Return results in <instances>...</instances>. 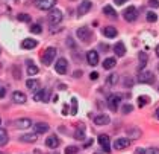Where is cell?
Here are the masks:
<instances>
[{"instance_id": "6da1fadb", "label": "cell", "mask_w": 159, "mask_h": 154, "mask_svg": "<svg viewBox=\"0 0 159 154\" xmlns=\"http://www.w3.org/2000/svg\"><path fill=\"white\" fill-rule=\"evenodd\" d=\"M55 57H56V49H55V47H47V49L43 52L41 61H43V64L49 66V64H52V61Z\"/></svg>"}, {"instance_id": "7a4b0ae2", "label": "cell", "mask_w": 159, "mask_h": 154, "mask_svg": "<svg viewBox=\"0 0 159 154\" xmlns=\"http://www.w3.org/2000/svg\"><path fill=\"white\" fill-rule=\"evenodd\" d=\"M77 37L80 41H84V43H89L91 41V37H92V32H91V29L87 28V26H84V28H79L77 29Z\"/></svg>"}, {"instance_id": "3957f363", "label": "cell", "mask_w": 159, "mask_h": 154, "mask_svg": "<svg viewBox=\"0 0 159 154\" xmlns=\"http://www.w3.org/2000/svg\"><path fill=\"white\" fill-rule=\"evenodd\" d=\"M120 102H121V96L120 95H109L108 96V107L112 110V112H117L118 110V105H120Z\"/></svg>"}, {"instance_id": "277c9868", "label": "cell", "mask_w": 159, "mask_h": 154, "mask_svg": "<svg viewBox=\"0 0 159 154\" xmlns=\"http://www.w3.org/2000/svg\"><path fill=\"white\" fill-rule=\"evenodd\" d=\"M123 17L126 21H135L137 17H138V11H137V8L135 6H129V8H126L123 11Z\"/></svg>"}, {"instance_id": "5b68a950", "label": "cell", "mask_w": 159, "mask_h": 154, "mask_svg": "<svg viewBox=\"0 0 159 154\" xmlns=\"http://www.w3.org/2000/svg\"><path fill=\"white\" fill-rule=\"evenodd\" d=\"M50 99V92L47 89L44 90H38L34 93V101H38V102H47Z\"/></svg>"}, {"instance_id": "8992f818", "label": "cell", "mask_w": 159, "mask_h": 154, "mask_svg": "<svg viewBox=\"0 0 159 154\" xmlns=\"http://www.w3.org/2000/svg\"><path fill=\"white\" fill-rule=\"evenodd\" d=\"M62 21V12L59 11V9H53L52 12H50V15H49V23L52 24V26H56V24H59Z\"/></svg>"}, {"instance_id": "52a82bcc", "label": "cell", "mask_w": 159, "mask_h": 154, "mask_svg": "<svg viewBox=\"0 0 159 154\" xmlns=\"http://www.w3.org/2000/svg\"><path fill=\"white\" fill-rule=\"evenodd\" d=\"M67 66H68L67 59H65V58H59V59L56 61V64H55V70H56L59 75H64V73H67Z\"/></svg>"}, {"instance_id": "ba28073f", "label": "cell", "mask_w": 159, "mask_h": 154, "mask_svg": "<svg viewBox=\"0 0 159 154\" xmlns=\"http://www.w3.org/2000/svg\"><path fill=\"white\" fill-rule=\"evenodd\" d=\"M56 2H58V0H38V2H36V6H38V9H41V11H49V9H52L53 6L56 5Z\"/></svg>"}, {"instance_id": "9c48e42d", "label": "cell", "mask_w": 159, "mask_h": 154, "mask_svg": "<svg viewBox=\"0 0 159 154\" xmlns=\"http://www.w3.org/2000/svg\"><path fill=\"white\" fill-rule=\"evenodd\" d=\"M129 145H130V139H127V137H118V139L114 142V148H115L117 151L127 148Z\"/></svg>"}, {"instance_id": "30bf717a", "label": "cell", "mask_w": 159, "mask_h": 154, "mask_svg": "<svg viewBox=\"0 0 159 154\" xmlns=\"http://www.w3.org/2000/svg\"><path fill=\"white\" fill-rule=\"evenodd\" d=\"M99 143L102 145L103 151L111 153V139H109V136L108 134H100L99 136Z\"/></svg>"}, {"instance_id": "8fae6325", "label": "cell", "mask_w": 159, "mask_h": 154, "mask_svg": "<svg viewBox=\"0 0 159 154\" xmlns=\"http://www.w3.org/2000/svg\"><path fill=\"white\" fill-rule=\"evenodd\" d=\"M91 6H92V3H91L89 0H84V2L79 5V8H77V14H79V15H85L89 9H91Z\"/></svg>"}, {"instance_id": "7c38bea8", "label": "cell", "mask_w": 159, "mask_h": 154, "mask_svg": "<svg viewBox=\"0 0 159 154\" xmlns=\"http://www.w3.org/2000/svg\"><path fill=\"white\" fill-rule=\"evenodd\" d=\"M87 61H88L89 66H97V63H99V52L97 51H89L87 54Z\"/></svg>"}, {"instance_id": "4fadbf2b", "label": "cell", "mask_w": 159, "mask_h": 154, "mask_svg": "<svg viewBox=\"0 0 159 154\" xmlns=\"http://www.w3.org/2000/svg\"><path fill=\"white\" fill-rule=\"evenodd\" d=\"M14 125L17 128H29V127H32V121L27 119V117H21V119H17L14 122Z\"/></svg>"}, {"instance_id": "5bb4252c", "label": "cell", "mask_w": 159, "mask_h": 154, "mask_svg": "<svg viewBox=\"0 0 159 154\" xmlns=\"http://www.w3.org/2000/svg\"><path fill=\"white\" fill-rule=\"evenodd\" d=\"M109 122H111V119H109L108 115H97L94 117V124L96 125H108Z\"/></svg>"}, {"instance_id": "9a60e30c", "label": "cell", "mask_w": 159, "mask_h": 154, "mask_svg": "<svg viewBox=\"0 0 159 154\" xmlns=\"http://www.w3.org/2000/svg\"><path fill=\"white\" fill-rule=\"evenodd\" d=\"M38 46V41L36 40H32V38H24L21 41V47L23 49H34Z\"/></svg>"}, {"instance_id": "2e32d148", "label": "cell", "mask_w": 159, "mask_h": 154, "mask_svg": "<svg viewBox=\"0 0 159 154\" xmlns=\"http://www.w3.org/2000/svg\"><path fill=\"white\" fill-rule=\"evenodd\" d=\"M103 12L106 14V17H109V19H118V14H117V11L111 6V5H106L105 8H103Z\"/></svg>"}, {"instance_id": "e0dca14e", "label": "cell", "mask_w": 159, "mask_h": 154, "mask_svg": "<svg viewBox=\"0 0 159 154\" xmlns=\"http://www.w3.org/2000/svg\"><path fill=\"white\" fill-rule=\"evenodd\" d=\"M34 128H35L36 134H41V133L49 131V124H46V122H38V124H35V125H34Z\"/></svg>"}, {"instance_id": "ac0fdd59", "label": "cell", "mask_w": 159, "mask_h": 154, "mask_svg": "<svg viewBox=\"0 0 159 154\" xmlns=\"http://www.w3.org/2000/svg\"><path fill=\"white\" fill-rule=\"evenodd\" d=\"M114 52H115L118 57H123L124 54H126V46H124L123 41H118V43L114 46Z\"/></svg>"}, {"instance_id": "d6986e66", "label": "cell", "mask_w": 159, "mask_h": 154, "mask_svg": "<svg viewBox=\"0 0 159 154\" xmlns=\"http://www.w3.org/2000/svg\"><path fill=\"white\" fill-rule=\"evenodd\" d=\"M46 145L49 147V148H56L58 145H59V139L56 137V136H49L47 139H46Z\"/></svg>"}, {"instance_id": "ffe728a7", "label": "cell", "mask_w": 159, "mask_h": 154, "mask_svg": "<svg viewBox=\"0 0 159 154\" xmlns=\"http://www.w3.org/2000/svg\"><path fill=\"white\" fill-rule=\"evenodd\" d=\"M140 81L141 82H153V73L152 72H147V70H142V73L140 75Z\"/></svg>"}, {"instance_id": "44dd1931", "label": "cell", "mask_w": 159, "mask_h": 154, "mask_svg": "<svg viewBox=\"0 0 159 154\" xmlns=\"http://www.w3.org/2000/svg\"><path fill=\"white\" fill-rule=\"evenodd\" d=\"M103 35L108 38H114V37H117V29L114 26H106L103 29Z\"/></svg>"}, {"instance_id": "7402d4cb", "label": "cell", "mask_w": 159, "mask_h": 154, "mask_svg": "<svg viewBox=\"0 0 159 154\" xmlns=\"http://www.w3.org/2000/svg\"><path fill=\"white\" fill-rule=\"evenodd\" d=\"M12 99H14V102H17V104H24L27 98H26L24 93H21V92H14V93H12Z\"/></svg>"}, {"instance_id": "603a6c76", "label": "cell", "mask_w": 159, "mask_h": 154, "mask_svg": "<svg viewBox=\"0 0 159 154\" xmlns=\"http://www.w3.org/2000/svg\"><path fill=\"white\" fill-rule=\"evenodd\" d=\"M74 139H77V140H84L85 139V127L84 125L77 127V130L74 131Z\"/></svg>"}, {"instance_id": "cb8c5ba5", "label": "cell", "mask_w": 159, "mask_h": 154, "mask_svg": "<svg viewBox=\"0 0 159 154\" xmlns=\"http://www.w3.org/2000/svg\"><path fill=\"white\" fill-rule=\"evenodd\" d=\"M26 86H27V89H31V90H39V82L36 81V79H27L26 81Z\"/></svg>"}, {"instance_id": "d4e9b609", "label": "cell", "mask_w": 159, "mask_h": 154, "mask_svg": "<svg viewBox=\"0 0 159 154\" xmlns=\"http://www.w3.org/2000/svg\"><path fill=\"white\" fill-rule=\"evenodd\" d=\"M8 133H6V130L5 128H0V147H3V145H6L8 143Z\"/></svg>"}, {"instance_id": "484cf974", "label": "cell", "mask_w": 159, "mask_h": 154, "mask_svg": "<svg viewBox=\"0 0 159 154\" xmlns=\"http://www.w3.org/2000/svg\"><path fill=\"white\" fill-rule=\"evenodd\" d=\"M27 64H29V67H27V75H29V77L36 75V73H38V67H36L32 61H27Z\"/></svg>"}, {"instance_id": "4316f807", "label": "cell", "mask_w": 159, "mask_h": 154, "mask_svg": "<svg viewBox=\"0 0 159 154\" xmlns=\"http://www.w3.org/2000/svg\"><path fill=\"white\" fill-rule=\"evenodd\" d=\"M36 139V134H23L21 137H20V140L21 142H27V143H32V142H35Z\"/></svg>"}, {"instance_id": "83f0119b", "label": "cell", "mask_w": 159, "mask_h": 154, "mask_svg": "<svg viewBox=\"0 0 159 154\" xmlns=\"http://www.w3.org/2000/svg\"><path fill=\"white\" fill-rule=\"evenodd\" d=\"M115 64H117L115 58H106L105 61H103V67H105V69H108V70H109V69H112Z\"/></svg>"}, {"instance_id": "f1b7e54d", "label": "cell", "mask_w": 159, "mask_h": 154, "mask_svg": "<svg viewBox=\"0 0 159 154\" xmlns=\"http://www.w3.org/2000/svg\"><path fill=\"white\" fill-rule=\"evenodd\" d=\"M127 133H129V136H130V139H138V137L141 136V131H140L138 128H135V127H133V128H129Z\"/></svg>"}, {"instance_id": "f546056e", "label": "cell", "mask_w": 159, "mask_h": 154, "mask_svg": "<svg viewBox=\"0 0 159 154\" xmlns=\"http://www.w3.org/2000/svg\"><path fill=\"white\" fill-rule=\"evenodd\" d=\"M140 69H144V67H145V64H147V59H149V58H147V54H140Z\"/></svg>"}, {"instance_id": "4dcf8cb0", "label": "cell", "mask_w": 159, "mask_h": 154, "mask_svg": "<svg viewBox=\"0 0 159 154\" xmlns=\"http://www.w3.org/2000/svg\"><path fill=\"white\" fill-rule=\"evenodd\" d=\"M145 19H147L149 23H155V21L158 20V15H156V12H152V11H150V12L145 14Z\"/></svg>"}, {"instance_id": "1f68e13d", "label": "cell", "mask_w": 159, "mask_h": 154, "mask_svg": "<svg viewBox=\"0 0 159 154\" xmlns=\"http://www.w3.org/2000/svg\"><path fill=\"white\" fill-rule=\"evenodd\" d=\"M117 82H118V75L112 73V75H109V77H108V84L114 86V84H117Z\"/></svg>"}, {"instance_id": "d6a6232c", "label": "cell", "mask_w": 159, "mask_h": 154, "mask_svg": "<svg viewBox=\"0 0 159 154\" xmlns=\"http://www.w3.org/2000/svg\"><path fill=\"white\" fill-rule=\"evenodd\" d=\"M149 101H150L149 96H140L138 98V105H140V107H144V105L149 104Z\"/></svg>"}, {"instance_id": "836d02e7", "label": "cell", "mask_w": 159, "mask_h": 154, "mask_svg": "<svg viewBox=\"0 0 159 154\" xmlns=\"http://www.w3.org/2000/svg\"><path fill=\"white\" fill-rule=\"evenodd\" d=\"M77 151H79V148L74 147V145H70V147L65 148V154H77Z\"/></svg>"}, {"instance_id": "e575fe53", "label": "cell", "mask_w": 159, "mask_h": 154, "mask_svg": "<svg viewBox=\"0 0 159 154\" xmlns=\"http://www.w3.org/2000/svg\"><path fill=\"white\" fill-rule=\"evenodd\" d=\"M77 113V99L73 98L71 99V115H76Z\"/></svg>"}, {"instance_id": "d590c367", "label": "cell", "mask_w": 159, "mask_h": 154, "mask_svg": "<svg viewBox=\"0 0 159 154\" xmlns=\"http://www.w3.org/2000/svg\"><path fill=\"white\" fill-rule=\"evenodd\" d=\"M20 21H24V23H29L31 21V15H27V14H18L17 17Z\"/></svg>"}, {"instance_id": "8d00e7d4", "label": "cell", "mask_w": 159, "mask_h": 154, "mask_svg": "<svg viewBox=\"0 0 159 154\" xmlns=\"http://www.w3.org/2000/svg\"><path fill=\"white\" fill-rule=\"evenodd\" d=\"M31 32H32V34H41L43 29H41L39 24H34V26H31Z\"/></svg>"}, {"instance_id": "74e56055", "label": "cell", "mask_w": 159, "mask_h": 154, "mask_svg": "<svg viewBox=\"0 0 159 154\" xmlns=\"http://www.w3.org/2000/svg\"><path fill=\"white\" fill-rule=\"evenodd\" d=\"M132 110H133V107H132L130 104H124V105H123V108H121V112H123L124 115H127V113H130Z\"/></svg>"}, {"instance_id": "f35d334b", "label": "cell", "mask_w": 159, "mask_h": 154, "mask_svg": "<svg viewBox=\"0 0 159 154\" xmlns=\"http://www.w3.org/2000/svg\"><path fill=\"white\" fill-rule=\"evenodd\" d=\"M150 8H159V0H149Z\"/></svg>"}, {"instance_id": "ab89813d", "label": "cell", "mask_w": 159, "mask_h": 154, "mask_svg": "<svg viewBox=\"0 0 159 154\" xmlns=\"http://www.w3.org/2000/svg\"><path fill=\"white\" fill-rule=\"evenodd\" d=\"M145 154H159V148H149L145 150Z\"/></svg>"}, {"instance_id": "60d3db41", "label": "cell", "mask_w": 159, "mask_h": 154, "mask_svg": "<svg viewBox=\"0 0 159 154\" xmlns=\"http://www.w3.org/2000/svg\"><path fill=\"white\" fill-rule=\"evenodd\" d=\"M89 78H91L92 81H96V79L99 78V72H91V75H89Z\"/></svg>"}, {"instance_id": "b9f144b4", "label": "cell", "mask_w": 159, "mask_h": 154, "mask_svg": "<svg viewBox=\"0 0 159 154\" xmlns=\"http://www.w3.org/2000/svg\"><path fill=\"white\" fill-rule=\"evenodd\" d=\"M14 75H15V78H17V79H20V78H21V75L18 73V69H17V66L14 67Z\"/></svg>"}, {"instance_id": "7bdbcfd3", "label": "cell", "mask_w": 159, "mask_h": 154, "mask_svg": "<svg viewBox=\"0 0 159 154\" xmlns=\"http://www.w3.org/2000/svg\"><path fill=\"white\" fill-rule=\"evenodd\" d=\"M127 0H114V3L115 5H123V3H126Z\"/></svg>"}, {"instance_id": "ee69618b", "label": "cell", "mask_w": 159, "mask_h": 154, "mask_svg": "<svg viewBox=\"0 0 159 154\" xmlns=\"http://www.w3.org/2000/svg\"><path fill=\"white\" fill-rule=\"evenodd\" d=\"M137 154H145V150L144 148H137Z\"/></svg>"}, {"instance_id": "f6af8a7d", "label": "cell", "mask_w": 159, "mask_h": 154, "mask_svg": "<svg viewBox=\"0 0 159 154\" xmlns=\"http://www.w3.org/2000/svg\"><path fill=\"white\" fill-rule=\"evenodd\" d=\"M6 95V89H0V98H3Z\"/></svg>"}, {"instance_id": "bcb514c9", "label": "cell", "mask_w": 159, "mask_h": 154, "mask_svg": "<svg viewBox=\"0 0 159 154\" xmlns=\"http://www.w3.org/2000/svg\"><path fill=\"white\" fill-rule=\"evenodd\" d=\"M67 43H68V46H71V47L74 46V43H73V40H71V38H68V40H67Z\"/></svg>"}, {"instance_id": "7dc6e473", "label": "cell", "mask_w": 159, "mask_h": 154, "mask_svg": "<svg viewBox=\"0 0 159 154\" xmlns=\"http://www.w3.org/2000/svg\"><path fill=\"white\" fill-rule=\"evenodd\" d=\"M156 55H158V57H159V44H158V46H156Z\"/></svg>"}, {"instance_id": "c3c4849f", "label": "cell", "mask_w": 159, "mask_h": 154, "mask_svg": "<svg viewBox=\"0 0 159 154\" xmlns=\"http://www.w3.org/2000/svg\"><path fill=\"white\" fill-rule=\"evenodd\" d=\"M155 115H156V117H158V119H159V108H158V110H156V113H155Z\"/></svg>"}, {"instance_id": "681fc988", "label": "cell", "mask_w": 159, "mask_h": 154, "mask_svg": "<svg viewBox=\"0 0 159 154\" xmlns=\"http://www.w3.org/2000/svg\"><path fill=\"white\" fill-rule=\"evenodd\" d=\"M0 125H2V117H0Z\"/></svg>"}, {"instance_id": "f907efd6", "label": "cell", "mask_w": 159, "mask_h": 154, "mask_svg": "<svg viewBox=\"0 0 159 154\" xmlns=\"http://www.w3.org/2000/svg\"><path fill=\"white\" fill-rule=\"evenodd\" d=\"M0 52H2V51H0Z\"/></svg>"}]
</instances>
